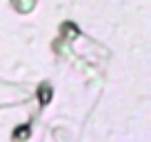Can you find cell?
Segmentation results:
<instances>
[{
  "label": "cell",
  "mask_w": 151,
  "mask_h": 142,
  "mask_svg": "<svg viewBox=\"0 0 151 142\" xmlns=\"http://www.w3.org/2000/svg\"><path fill=\"white\" fill-rule=\"evenodd\" d=\"M49 95H51V93H49V87H42V89H40V100H42V102H47Z\"/></svg>",
  "instance_id": "cell-1"
}]
</instances>
